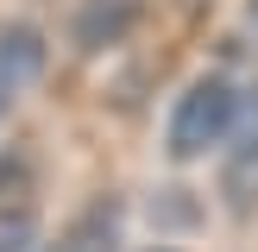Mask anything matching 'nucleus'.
I'll return each mask as SVG.
<instances>
[{
    "label": "nucleus",
    "instance_id": "7",
    "mask_svg": "<svg viewBox=\"0 0 258 252\" xmlns=\"http://www.w3.org/2000/svg\"><path fill=\"white\" fill-rule=\"evenodd\" d=\"M7 107H13V88H0V113H7Z\"/></svg>",
    "mask_w": 258,
    "mask_h": 252
},
{
    "label": "nucleus",
    "instance_id": "3",
    "mask_svg": "<svg viewBox=\"0 0 258 252\" xmlns=\"http://www.w3.org/2000/svg\"><path fill=\"white\" fill-rule=\"evenodd\" d=\"M133 19H139L133 0H88V7L76 13V50H107V44H120V38L133 32Z\"/></svg>",
    "mask_w": 258,
    "mask_h": 252
},
{
    "label": "nucleus",
    "instance_id": "4",
    "mask_svg": "<svg viewBox=\"0 0 258 252\" xmlns=\"http://www.w3.org/2000/svg\"><path fill=\"white\" fill-rule=\"evenodd\" d=\"M221 196L233 214H252L258 208V139H239L233 158H227V176H221Z\"/></svg>",
    "mask_w": 258,
    "mask_h": 252
},
{
    "label": "nucleus",
    "instance_id": "5",
    "mask_svg": "<svg viewBox=\"0 0 258 252\" xmlns=\"http://www.w3.org/2000/svg\"><path fill=\"white\" fill-rule=\"evenodd\" d=\"M25 208H32V176H25L19 158H0V214H7V221H19Z\"/></svg>",
    "mask_w": 258,
    "mask_h": 252
},
{
    "label": "nucleus",
    "instance_id": "6",
    "mask_svg": "<svg viewBox=\"0 0 258 252\" xmlns=\"http://www.w3.org/2000/svg\"><path fill=\"white\" fill-rule=\"evenodd\" d=\"M246 25H258V0H246Z\"/></svg>",
    "mask_w": 258,
    "mask_h": 252
},
{
    "label": "nucleus",
    "instance_id": "2",
    "mask_svg": "<svg viewBox=\"0 0 258 252\" xmlns=\"http://www.w3.org/2000/svg\"><path fill=\"white\" fill-rule=\"evenodd\" d=\"M44 32L38 25H25V19H7L0 25V88H13L19 95L25 82H38L44 76Z\"/></svg>",
    "mask_w": 258,
    "mask_h": 252
},
{
    "label": "nucleus",
    "instance_id": "1",
    "mask_svg": "<svg viewBox=\"0 0 258 252\" xmlns=\"http://www.w3.org/2000/svg\"><path fill=\"white\" fill-rule=\"evenodd\" d=\"M233 113H239V82H227V76H202V82H189L183 95H176L170 107V133H164V145H170V158H202V151H214L221 139H233Z\"/></svg>",
    "mask_w": 258,
    "mask_h": 252
}]
</instances>
